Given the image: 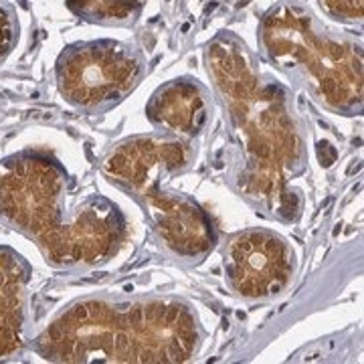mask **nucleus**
Wrapping results in <instances>:
<instances>
[{
	"mask_svg": "<svg viewBox=\"0 0 364 364\" xmlns=\"http://www.w3.org/2000/svg\"><path fill=\"white\" fill-rule=\"evenodd\" d=\"M0 225L28 239L51 269L65 273L109 263L130 233L112 198L79 195L63 162L41 148L0 160Z\"/></svg>",
	"mask_w": 364,
	"mask_h": 364,
	"instance_id": "2",
	"label": "nucleus"
},
{
	"mask_svg": "<svg viewBox=\"0 0 364 364\" xmlns=\"http://www.w3.org/2000/svg\"><path fill=\"white\" fill-rule=\"evenodd\" d=\"M21 37L18 14L6 0H0V65L13 55Z\"/></svg>",
	"mask_w": 364,
	"mask_h": 364,
	"instance_id": "11",
	"label": "nucleus"
},
{
	"mask_svg": "<svg viewBox=\"0 0 364 364\" xmlns=\"http://www.w3.org/2000/svg\"><path fill=\"white\" fill-rule=\"evenodd\" d=\"M205 338L195 304L181 296L95 291L65 304L28 346L57 364H178Z\"/></svg>",
	"mask_w": 364,
	"mask_h": 364,
	"instance_id": "3",
	"label": "nucleus"
},
{
	"mask_svg": "<svg viewBox=\"0 0 364 364\" xmlns=\"http://www.w3.org/2000/svg\"><path fill=\"white\" fill-rule=\"evenodd\" d=\"M148 61L140 47L117 39L75 41L55 61L61 100L85 116H104L142 83Z\"/></svg>",
	"mask_w": 364,
	"mask_h": 364,
	"instance_id": "6",
	"label": "nucleus"
},
{
	"mask_svg": "<svg viewBox=\"0 0 364 364\" xmlns=\"http://www.w3.org/2000/svg\"><path fill=\"white\" fill-rule=\"evenodd\" d=\"M69 13L100 26H134L142 14V0H65Z\"/></svg>",
	"mask_w": 364,
	"mask_h": 364,
	"instance_id": "10",
	"label": "nucleus"
},
{
	"mask_svg": "<svg viewBox=\"0 0 364 364\" xmlns=\"http://www.w3.org/2000/svg\"><path fill=\"white\" fill-rule=\"evenodd\" d=\"M225 286L247 304L284 298L298 275V255L284 235L267 227H249L219 243Z\"/></svg>",
	"mask_w": 364,
	"mask_h": 364,
	"instance_id": "7",
	"label": "nucleus"
},
{
	"mask_svg": "<svg viewBox=\"0 0 364 364\" xmlns=\"http://www.w3.org/2000/svg\"><path fill=\"white\" fill-rule=\"evenodd\" d=\"M261 57L326 112L363 114V45L294 0L272 4L257 26Z\"/></svg>",
	"mask_w": 364,
	"mask_h": 364,
	"instance_id": "5",
	"label": "nucleus"
},
{
	"mask_svg": "<svg viewBox=\"0 0 364 364\" xmlns=\"http://www.w3.org/2000/svg\"><path fill=\"white\" fill-rule=\"evenodd\" d=\"M213 91L188 75L158 85L146 104V119L150 126L182 140H198L213 124Z\"/></svg>",
	"mask_w": 364,
	"mask_h": 364,
	"instance_id": "8",
	"label": "nucleus"
},
{
	"mask_svg": "<svg viewBox=\"0 0 364 364\" xmlns=\"http://www.w3.org/2000/svg\"><path fill=\"white\" fill-rule=\"evenodd\" d=\"M203 59L227 128V186L265 219L296 225L306 205L296 181L308 172L310 148L294 93L233 31L208 41Z\"/></svg>",
	"mask_w": 364,
	"mask_h": 364,
	"instance_id": "1",
	"label": "nucleus"
},
{
	"mask_svg": "<svg viewBox=\"0 0 364 364\" xmlns=\"http://www.w3.org/2000/svg\"><path fill=\"white\" fill-rule=\"evenodd\" d=\"M31 284L28 259L0 245V363L21 356L31 344Z\"/></svg>",
	"mask_w": 364,
	"mask_h": 364,
	"instance_id": "9",
	"label": "nucleus"
},
{
	"mask_svg": "<svg viewBox=\"0 0 364 364\" xmlns=\"http://www.w3.org/2000/svg\"><path fill=\"white\" fill-rule=\"evenodd\" d=\"M198 156V140H182L162 132L128 136L102 158L100 172L107 184L142 208L148 227L170 259L200 265L219 247V233L195 196L170 188Z\"/></svg>",
	"mask_w": 364,
	"mask_h": 364,
	"instance_id": "4",
	"label": "nucleus"
},
{
	"mask_svg": "<svg viewBox=\"0 0 364 364\" xmlns=\"http://www.w3.org/2000/svg\"><path fill=\"white\" fill-rule=\"evenodd\" d=\"M320 11L342 25L363 23V0H318Z\"/></svg>",
	"mask_w": 364,
	"mask_h": 364,
	"instance_id": "12",
	"label": "nucleus"
}]
</instances>
